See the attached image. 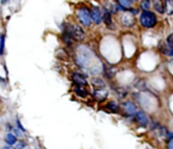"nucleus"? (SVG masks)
Listing matches in <instances>:
<instances>
[{
    "mask_svg": "<svg viewBox=\"0 0 173 149\" xmlns=\"http://www.w3.org/2000/svg\"><path fill=\"white\" fill-rule=\"evenodd\" d=\"M73 49V60L81 70L88 71L93 77L102 73L103 65L99 66L98 63H95L94 60L95 57H97V54L89 45H86L84 43H79V45L74 46Z\"/></svg>",
    "mask_w": 173,
    "mask_h": 149,
    "instance_id": "nucleus-1",
    "label": "nucleus"
},
{
    "mask_svg": "<svg viewBox=\"0 0 173 149\" xmlns=\"http://www.w3.org/2000/svg\"><path fill=\"white\" fill-rule=\"evenodd\" d=\"M61 30L65 31L76 43H84L87 40L86 29L76 22H63Z\"/></svg>",
    "mask_w": 173,
    "mask_h": 149,
    "instance_id": "nucleus-2",
    "label": "nucleus"
},
{
    "mask_svg": "<svg viewBox=\"0 0 173 149\" xmlns=\"http://www.w3.org/2000/svg\"><path fill=\"white\" fill-rule=\"evenodd\" d=\"M74 17H76V22L79 23L82 28H85L86 30L92 28L93 23L91 19V12H90V6L86 4H81L79 7H76Z\"/></svg>",
    "mask_w": 173,
    "mask_h": 149,
    "instance_id": "nucleus-3",
    "label": "nucleus"
},
{
    "mask_svg": "<svg viewBox=\"0 0 173 149\" xmlns=\"http://www.w3.org/2000/svg\"><path fill=\"white\" fill-rule=\"evenodd\" d=\"M139 24L145 29H153L158 24L157 15L151 10H143L139 17Z\"/></svg>",
    "mask_w": 173,
    "mask_h": 149,
    "instance_id": "nucleus-4",
    "label": "nucleus"
},
{
    "mask_svg": "<svg viewBox=\"0 0 173 149\" xmlns=\"http://www.w3.org/2000/svg\"><path fill=\"white\" fill-rule=\"evenodd\" d=\"M90 12H91L92 23L96 27H100L102 25V7L99 5H91L90 6Z\"/></svg>",
    "mask_w": 173,
    "mask_h": 149,
    "instance_id": "nucleus-5",
    "label": "nucleus"
},
{
    "mask_svg": "<svg viewBox=\"0 0 173 149\" xmlns=\"http://www.w3.org/2000/svg\"><path fill=\"white\" fill-rule=\"evenodd\" d=\"M119 23L123 28H133L136 25V15L130 14V11H124L120 14Z\"/></svg>",
    "mask_w": 173,
    "mask_h": 149,
    "instance_id": "nucleus-6",
    "label": "nucleus"
},
{
    "mask_svg": "<svg viewBox=\"0 0 173 149\" xmlns=\"http://www.w3.org/2000/svg\"><path fill=\"white\" fill-rule=\"evenodd\" d=\"M71 82L74 86H85L87 87L89 85L86 74L81 73V71H72L71 73Z\"/></svg>",
    "mask_w": 173,
    "mask_h": 149,
    "instance_id": "nucleus-7",
    "label": "nucleus"
},
{
    "mask_svg": "<svg viewBox=\"0 0 173 149\" xmlns=\"http://www.w3.org/2000/svg\"><path fill=\"white\" fill-rule=\"evenodd\" d=\"M120 108L122 110L123 114L126 115V117H133L136 114V112L138 111L136 105L130 100H126V101L122 102Z\"/></svg>",
    "mask_w": 173,
    "mask_h": 149,
    "instance_id": "nucleus-8",
    "label": "nucleus"
},
{
    "mask_svg": "<svg viewBox=\"0 0 173 149\" xmlns=\"http://www.w3.org/2000/svg\"><path fill=\"white\" fill-rule=\"evenodd\" d=\"M159 49L164 54L173 56V35H170L165 43H161L159 45Z\"/></svg>",
    "mask_w": 173,
    "mask_h": 149,
    "instance_id": "nucleus-9",
    "label": "nucleus"
},
{
    "mask_svg": "<svg viewBox=\"0 0 173 149\" xmlns=\"http://www.w3.org/2000/svg\"><path fill=\"white\" fill-rule=\"evenodd\" d=\"M102 12H103L102 24H104L105 27L107 28L108 30H113V27H114V22H113V14H111L107 9L103 8V7H102Z\"/></svg>",
    "mask_w": 173,
    "mask_h": 149,
    "instance_id": "nucleus-10",
    "label": "nucleus"
},
{
    "mask_svg": "<svg viewBox=\"0 0 173 149\" xmlns=\"http://www.w3.org/2000/svg\"><path fill=\"white\" fill-rule=\"evenodd\" d=\"M59 38H60L61 43H62V44L65 46V47H67V48H74V46H76V42H74V40L72 39V38L67 34V33L65 32V31L61 30V33H60V36H59Z\"/></svg>",
    "mask_w": 173,
    "mask_h": 149,
    "instance_id": "nucleus-11",
    "label": "nucleus"
},
{
    "mask_svg": "<svg viewBox=\"0 0 173 149\" xmlns=\"http://www.w3.org/2000/svg\"><path fill=\"white\" fill-rule=\"evenodd\" d=\"M108 95H109V92H108V90H106V88H98L94 89V91H93V97L99 102L105 101Z\"/></svg>",
    "mask_w": 173,
    "mask_h": 149,
    "instance_id": "nucleus-12",
    "label": "nucleus"
},
{
    "mask_svg": "<svg viewBox=\"0 0 173 149\" xmlns=\"http://www.w3.org/2000/svg\"><path fill=\"white\" fill-rule=\"evenodd\" d=\"M136 119V122L141 126V127H147L149 124V117L146 114V112H144L143 110H139L136 112V114L133 115Z\"/></svg>",
    "mask_w": 173,
    "mask_h": 149,
    "instance_id": "nucleus-13",
    "label": "nucleus"
},
{
    "mask_svg": "<svg viewBox=\"0 0 173 149\" xmlns=\"http://www.w3.org/2000/svg\"><path fill=\"white\" fill-rule=\"evenodd\" d=\"M102 73L107 79H113L116 74V68L113 65H110L108 63H103L102 65Z\"/></svg>",
    "mask_w": 173,
    "mask_h": 149,
    "instance_id": "nucleus-14",
    "label": "nucleus"
},
{
    "mask_svg": "<svg viewBox=\"0 0 173 149\" xmlns=\"http://www.w3.org/2000/svg\"><path fill=\"white\" fill-rule=\"evenodd\" d=\"M73 93L82 99H85L89 96V91H88V89L85 86H74Z\"/></svg>",
    "mask_w": 173,
    "mask_h": 149,
    "instance_id": "nucleus-15",
    "label": "nucleus"
},
{
    "mask_svg": "<svg viewBox=\"0 0 173 149\" xmlns=\"http://www.w3.org/2000/svg\"><path fill=\"white\" fill-rule=\"evenodd\" d=\"M105 107L109 110L110 112H112V114H117V112L120 110V105L118 104V102L115 101V100H110V101H108L107 103H106Z\"/></svg>",
    "mask_w": 173,
    "mask_h": 149,
    "instance_id": "nucleus-16",
    "label": "nucleus"
},
{
    "mask_svg": "<svg viewBox=\"0 0 173 149\" xmlns=\"http://www.w3.org/2000/svg\"><path fill=\"white\" fill-rule=\"evenodd\" d=\"M91 84L94 86L95 89H98V88H106V83L105 81L103 80L102 78L98 76H95L93 77L91 79Z\"/></svg>",
    "mask_w": 173,
    "mask_h": 149,
    "instance_id": "nucleus-17",
    "label": "nucleus"
},
{
    "mask_svg": "<svg viewBox=\"0 0 173 149\" xmlns=\"http://www.w3.org/2000/svg\"><path fill=\"white\" fill-rule=\"evenodd\" d=\"M152 2H153V6L155 10H156L157 12H159V14H164V2L163 0H152Z\"/></svg>",
    "mask_w": 173,
    "mask_h": 149,
    "instance_id": "nucleus-18",
    "label": "nucleus"
},
{
    "mask_svg": "<svg viewBox=\"0 0 173 149\" xmlns=\"http://www.w3.org/2000/svg\"><path fill=\"white\" fill-rule=\"evenodd\" d=\"M116 4L126 10L133 7V1L131 0H116Z\"/></svg>",
    "mask_w": 173,
    "mask_h": 149,
    "instance_id": "nucleus-19",
    "label": "nucleus"
},
{
    "mask_svg": "<svg viewBox=\"0 0 173 149\" xmlns=\"http://www.w3.org/2000/svg\"><path fill=\"white\" fill-rule=\"evenodd\" d=\"M4 141L7 145L12 146L17 141V139H16V136H15L14 134H12V133H7V134L5 135Z\"/></svg>",
    "mask_w": 173,
    "mask_h": 149,
    "instance_id": "nucleus-20",
    "label": "nucleus"
},
{
    "mask_svg": "<svg viewBox=\"0 0 173 149\" xmlns=\"http://www.w3.org/2000/svg\"><path fill=\"white\" fill-rule=\"evenodd\" d=\"M164 11L169 15L173 14V0H165Z\"/></svg>",
    "mask_w": 173,
    "mask_h": 149,
    "instance_id": "nucleus-21",
    "label": "nucleus"
},
{
    "mask_svg": "<svg viewBox=\"0 0 173 149\" xmlns=\"http://www.w3.org/2000/svg\"><path fill=\"white\" fill-rule=\"evenodd\" d=\"M151 7V0H142L141 1V8L143 10H150Z\"/></svg>",
    "mask_w": 173,
    "mask_h": 149,
    "instance_id": "nucleus-22",
    "label": "nucleus"
},
{
    "mask_svg": "<svg viewBox=\"0 0 173 149\" xmlns=\"http://www.w3.org/2000/svg\"><path fill=\"white\" fill-rule=\"evenodd\" d=\"M25 146V143L24 141H16L13 144V149H22Z\"/></svg>",
    "mask_w": 173,
    "mask_h": 149,
    "instance_id": "nucleus-23",
    "label": "nucleus"
},
{
    "mask_svg": "<svg viewBox=\"0 0 173 149\" xmlns=\"http://www.w3.org/2000/svg\"><path fill=\"white\" fill-rule=\"evenodd\" d=\"M16 126H17V129H19L22 133L25 132V128L22 127V123H20V122H19V120H17V119H16Z\"/></svg>",
    "mask_w": 173,
    "mask_h": 149,
    "instance_id": "nucleus-24",
    "label": "nucleus"
},
{
    "mask_svg": "<svg viewBox=\"0 0 173 149\" xmlns=\"http://www.w3.org/2000/svg\"><path fill=\"white\" fill-rule=\"evenodd\" d=\"M167 149H173V137L170 138L167 143Z\"/></svg>",
    "mask_w": 173,
    "mask_h": 149,
    "instance_id": "nucleus-25",
    "label": "nucleus"
},
{
    "mask_svg": "<svg viewBox=\"0 0 173 149\" xmlns=\"http://www.w3.org/2000/svg\"><path fill=\"white\" fill-rule=\"evenodd\" d=\"M13 132H14V135L15 136H19V137H20L22 136V131H20L19 129H17V128H14L13 129Z\"/></svg>",
    "mask_w": 173,
    "mask_h": 149,
    "instance_id": "nucleus-26",
    "label": "nucleus"
},
{
    "mask_svg": "<svg viewBox=\"0 0 173 149\" xmlns=\"http://www.w3.org/2000/svg\"><path fill=\"white\" fill-rule=\"evenodd\" d=\"M10 1H11V0H0V4H1L2 6H4V5L8 4Z\"/></svg>",
    "mask_w": 173,
    "mask_h": 149,
    "instance_id": "nucleus-27",
    "label": "nucleus"
},
{
    "mask_svg": "<svg viewBox=\"0 0 173 149\" xmlns=\"http://www.w3.org/2000/svg\"><path fill=\"white\" fill-rule=\"evenodd\" d=\"M2 149H12V148L9 147V145H6V146H4V147H2Z\"/></svg>",
    "mask_w": 173,
    "mask_h": 149,
    "instance_id": "nucleus-28",
    "label": "nucleus"
},
{
    "mask_svg": "<svg viewBox=\"0 0 173 149\" xmlns=\"http://www.w3.org/2000/svg\"><path fill=\"white\" fill-rule=\"evenodd\" d=\"M22 149H30V148H29V147H27V146H25V147L22 148Z\"/></svg>",
    "mask_w": 173,
    "mask_h": 149,
    "instance_id": "nucleus-29",
    "label": "nucleus"
},
{
    "mask_svg": "<svg viewBox=\"0 0 173 149\" xmlns=\"http://www.w3.org/2000/svg\"><path fill=\"white\" fill-rule=\"evenodd\" d=\"M131 1H133H133H139V0H131Z\"/></svg>",
    "mask_w": 173,
    "mask_h": 149,
    "instance_id": "nucleus-30",
    "label": "nucleus"
},
{
    "mask_svg": "<svg viewBox=\"0 0 173 149\" xmlns=\"http://www.w3.org/2000/svg\"><path fill=\"white\" fill-rule=\"evenodd\" d=\"M1 34H2V33H0V39H1Z\"/></svg>",
    "mask_w": 173,
    "mask_h": 149,
    "instance_id": "nucleus-31",
    "label": "nucleus"
},
{
    "mask_svg": "<svg viewBox=\"0 0 173 149\" xmlns=\"http://www.w3.org/2000/svg\"><path fill=\"white\" fill-rule=\"evenodd\" d=\"M0 12H1V7H0Z\"/></svg>",
    "mask_w": 173,
    "mask_h": 149,
    "instance_id": "nucleus-32",
    "label": "nucleus"
}]
</instances>
